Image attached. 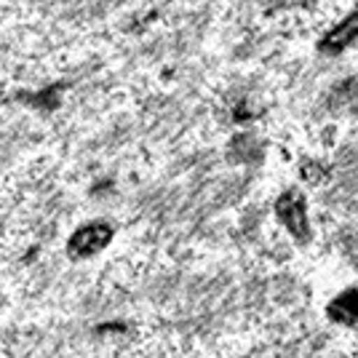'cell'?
Listing matches in <instances>:
<instances>
[{"instance_id":"cell-1","label":"cell","mask_w":358,"mask_h":358,"mask_svg":"<svg viewBox=\"0 0 358 358\" xmlns=\"http://www.w3.org/2000/svg\"><path fill=\"white\" fill-rule=\"evenodd\" d=\"M275 217L292 233V238H297L299 243L310 241V222H308V203L305 195L299 190H286L278 195L275 201Z\"/></svg>"},{"instance_id":"cell-2","label":"cell","mask_w":358,"mask_h":358,"mask_svg":"<svg viewBox=\"0 0 358 358\" xmlns=\"http://www.w3.org/2000/svg\"><path fill=\"white\" fill-rule=\"evenodd\" d=\"M115 230L110 222H89L83 227H78L70 241H67V254L73 259H86V257H94L105 249L107 243L113 241Z\"/></svg>"},{"instance_id":"cell-3","label":"cell","mask_w":358,"mask_h":358,"mask_svg":"<svg viewBox=\"0 0 358 358\" xmlns=\"http://www.w3.org/2000/svg\"><path fill=\"white\" fill-rule=\"evenodd\" d=\"M356 41H358V3L350 8V14H345L337 24H331L324 32V38L318 41V51L327 54V57H337V54H343L345 48H350Z\"/></svg>"},{"instance_id":"cell-4","label":"cell","mask_w":358,"mask_h":358,"mask_svg":"<svg viewBox=\"0 0 358 358\" xmlns=\"http://www.w3.org/2000/svg\"><path fill=\"white\" fill-rule=\"evenodd\" d=\"M329 318L337 321V324H356L358 321V289H348L340 297L329 305Z\"/></svg>"},{"instance_id":"cell-5","label":"cell","mask_w":358,"mask_h":358,"mask_svg":"<svg viewBox=\"0 0 358 358\" xmlns=\"http://www.w3.org/2000/svg\"><path fill=\"white\" fill-rule=\"evenodd\" d=\"M59 91L62 86H51V89L41 91V94H19V99L32 107H41L45 113H51V110H57V105H59V96H62Z\"/></svg>"},{"instance_id":"cell-6","label":"cell","mask_w":358,"mask_h":358,"mask_svg":"<svg viewBox=\"0 0 358 358\" xmlns=\"http://www.w3.org/2000/svg\"><path fill=\"white\" fill-rule=\"evenodd\" d=\"M302 174H305V179H308V182H321V177H324V169H321V166H313V164H305Z\"/></svg>"}]
</instances>
